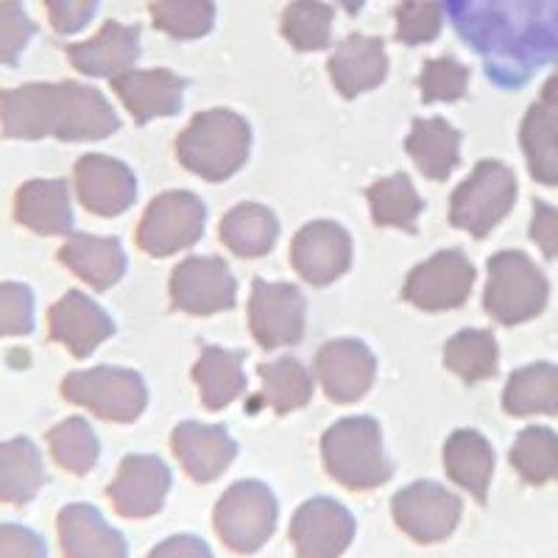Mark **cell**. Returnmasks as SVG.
I'll list each match as a JSON object with an SVG mask.
<instances>
[{"label":"cell","instance_id":"8","mask_svg":"<svg viewBox=\"0 0 558 558\" xmlns=\"http://www.w3.org/2000/svg\"><path fill=\"white\" fill-rule=\"evenodd\" d=\"M207 227V207L196 193L171 191L148 204L140 221L137 243L151 257H168L202 241Z\"/></svg>","mask_w":558,"mask_h":558},{"label":"cell","instance_id":"25","mask_svg":"<svg viewBox=\"0 0 558 558\" xmlns=\"http://www.w3.org/2000/svg\"><path fill=\"white\" fill-rule=\"evenodd\" d=\"M330 73L336 89L343 98H357L361 93L380 87L386 82L388 59L380 39L352 34L347 43H341L330 59Z\"/></svg>","mask_w":558,"mask_h":558},{"label":"cell","instance_id":"30","mask_svg":"<svg viewBox=\"0 0 558 558\" xmlns=\"http://www.w3.org/2000/svg\"><path fill=\"white\" fill-rule=\"evenodd\" d=\"M279 238V221L263 204H238L221 221V241L238 257H263Z\"/></svg>","mask_w":558,"mask_h":558},{"label":"cell","instance_id":"26","mask_svg":"<svg viewBox=\"0 0 558 558\" xmlns=\"http://www.w3.org/2000/svg\"><path fill=\"white\" fill-rule=\"evenodd\" d=\"M45 461L32 438L17 436L0 441V502L26 506L45 486Z\"/></svg>","mask_w":558,"mask_h":558},{"label":"cell","instance_id":"39","mask_svg":"<svg viewBox=\"0 0 558 558\" xmlns=\"http://www.w3.org/2000/svg\"><path fill=\"white\" fill-rule=\"evenodd\" d=\"M332 12L316 0H299L286 14V37L299 51H318L330 43Z\"/></svg>","mask_w":558,"mask_h":558},{"label":"cell","instance_id":"27","mask_svg":"<svg viewBox=\"0 0 558 558\" xmlns=\"http://www.w3.org/2000/svg\"><path fill=\"white\" fill-rule=\"evenodd\" d=\"M405 148L427 179L445 182L461 162V132L445 118H418L408 134Z\"/></svg>","mask_w":558,"mask_h":558},{"label":"cell","instance_id":"18","mask_svg":"<svg viewBox=\"0 0 558 558\" xmlns=\"http://www.w3.org/2000/svg\"><path fill=\"white\" fill-rule=\"evenodd\" d=\"M48 332L73 357H89L96 347L114 336V322L96 299L70 291L48 311Z\"/></svg>","mask_w":558,"mask_h":558},{"label":"cell","instance_id":"23","mask_svg":"<svg viewBox=\"0 0 558 558\" xmlns=\"http://www.w3.org/2000/svg\"><path fill=\"white\" fill-rule=\"evenodd\" d=\"M59 260L96 291H109L126 274V252L118 238H98L78 232L59 248Z\"/></svg>","mask_w":558,"mask_h":558},{"label":"cell","instance_id":"48","mask_svg":"<svg viewBox=\"0 0 558 558\" xmlns=\"http://www.w3.org/2000/svg\"><path fill=\"white\" fill-rule=\"evenodd\" d=\"M539 104H542V107L550 109L553 114H558V73H556V76L547 78L545 89H542V101Z\"/></svg>","mask_w":558,"mask_h":558},{"label":"cell","instance_id":"1","mask_svg":"<svg viewBox=\"0 0 558 558\" xmlns=\"http://www.w3.org/2000/svg\"><path fill=\"white\" fill-rule=\"evenodd\" d=\"M121 118L96 87L78 82L23 84L0 93V134L7 140H107Z\"/></svg>","mask_w":558,"mask_h":558},{"label":"cell","instance_id":"2","mask_svg":"<svg viewBox=\"0 0 558 558\" xmlns=\"http://www.w3.org/2000/svg\"><path fill=\"white\" fill-rule=\"evenodd\" d=\"M252 129L238 112L209 109L196 114L177 140V157L187 171L207 182H223L246 166Z\"/></svg>","mask_w":558,"mask_h":558},{"label":"cell","instance_id":"17","mask_svg":"<svg viewBox=\"0 0 558 558\" xmlns=\"http://www.w3.org/2000/svg\"><path fill=\"white\" fill-rule=\"evenodd\" d=\"M76 193L93 216L114 218L137 198V179L121 159L84 154L76 162Z\"/></svg>","mask_w":558,"mask_h":558},{"label":"cell","instance_id":"5","mask_svg":"<svg viewBox=\"0 0 558 558\" xmlns=\"http://www.w3.org/2000/svg\"><path fill=\"white\" fill-rule=\"evenodd\" d=\"M62 397L73 405L87 408L98 418L129 425L146 411L148 388L132 368L96 366L70 372L62 380Z\"/></svg>","mask_w":558,"mask_h":558},{"label":"cell","instance_id":"31","mask_svg":"<svg viewBox=\"0 0 558 558\" xmlns=\"http://www.w3.org/2000/svg\"><path fill=\"white\" fill-rule=\"evenodd\" d=\"M502 408L511 416H533V413H558V366L533 363L508 377Z\"/></svg>","mask_w":558,"mask_h":558},{"label":"cell","instance_id":"21","mask_svg":"<svg viewBox=\"0 0 558 558\" xmlns=\"http://www.w3.org/2000/svg\"><path fill=\"white\" fill-rule=\"evenodd\" d=\"M14 218L20 227L32 229L37 235H70L76 221L70 184L64 179H32L20 184L14 196Z\"/></svg>","mask_w":558,"mask_h":558},{"label":"cell","instance_id":"38","mask_svg":"<svg viewBox=\"0 0 558 558\" xmlns=\"http://www.w3.org/2000/svg\"><path fill=\"white\" fill-rule=\"evenodd\" d=\"M154 23L177 39H196L213 26L209 0H157Z\"/></svg>","mask_w":558,"mask_h":558},{"label":"cell","instance_id":"3","mask_svg":"<svg viewBox=\"0 0 558 558\" xmlns=\"http://www.w3.org/2000/svg\"><path fill=\"white\" fill-rule=\"evenodd\" d=\"M322 458L327 472L352 492H368L391 477L380 422L372 416L336 422L322 438Z\"/></svg>","mask_w":558,"mask_h":558},{"label":"cell","instance_id":"29","mask_svg":"<svg viewBox=\"0 0 558 558\" xmlns=\"http://www.w3.org/2000/svg\"><path fill=\"white\" fill-rule=\"evenodd\" d=\"M243 361H246V355L238 352V349H204L196 368H193V377H196V386L202 391V402L207 411H221L246 391Z\"/></svg>","mask_w":558,"mask_h":558},{"label":"cell","instance_id":"20","mask_svg":"<svg viewBox=\"0 0 558 558\" xmlns=\"http://www.w3.org/2000/svg\"><path fill=\"white\" fill-rule=\"evenodd\" d=\"M64 558H129V545L96 506L70 502L57 517Z\"/></svg>","mask_w":558,"mask_h":558},{"label":"cell","instance_id":"19","mask_svg":"<svg viewBox=\"0 0 558 558\" xmlns=\"http://www.w3.org/2000/svg\"><path fill=\"white\" fill-rule=\"evenodd\" d=\"M173 456L196 483H213L232 466L238 456L235 438L221 425L182 422L173 430Z\"/></svg>","mask_w":558,"mask_h":558},{"label":"cell","instance_id":"34","mask_svg":"<svg viewBox=\"0 0 558 558\" xmlns=\"http://www.w3.org/2000/svg\"><path fill=\"white\" fill-rule=\"evenodd\" d=\"M260 380V400L277 413L296 411V408L307 405L313 397L311 372L299 361H293V357H279L274 363H263Z\"/></svg>","mask_w":558,"mask_h":558},{"label":"cell","instance_id":"32","mask_svg":"<svg viewBox=\"0 0 558 558\" xmlns=\"http://www.w3.org/2000/svg\"><path fill=\"white\" fill-rule=\"evenodd\" d=\"M520 140L531 177L542 184H558V114L533 104L522 121Z\"/></svg>","mask_w":558,"mask_h":558},{"label":"cell","instance_id":"6","mask_svg":"<svg viewBox=\"0 0 558 558\" xmlns=\"http://www.w3.org/2000/svg\"><path fill=\"white\" fill-rule=\"evenodd\" d=\"M517 198L514 171L497 159H483L481 166L463 179L450 198V223L470 232L472 238H486L502 218L511 213Z\"/></svg>","mask_w":558,"mask_h":558},{"label":"cell","instance_id":"36","mask_svg":"<svg viewBox=\"0 0 558 558\" xmlns=\"http://www.w3.org/2000/svg\"><path fill=\"white\" fill-rule=\"evenodd\" d=\"M48 450H51L53 461L73 475H87L101 456L96 430L82 416H70L59 422L57 427H51L48 430Z\"/></svg>","mask_w":558,"mask_h":558},{"label":"cell","instance_id":"10","mask_svg":"<svg viewBox=\"0 0 558 558\" xmlns=\"http://www.w3.org/2000/svg\"><path fill=\"white\" fill-rule=\"evenodd\" d=\"M475 277L477 271L466 254L445 248L408 274L402 296L418 311H452L470 299Z\"/></svg>","mask_w":558,"mask_h":558},{"label":"cell","instance_id":"16","mask_svg":"<svg viewBox=\"0 0 558 558\" xmlns=\"http://www.w3.org/2000/svg\"><path fill=\"white\" fill-rule=\"evenodd\" d=\"M291 263L311 286H330L352 263V238L336 221H313L291 243Z\"/></svg>","mask_w":558,"mask_h":558},{"label":"cell","instance_id":"13","mask_svg":"<svg viewBox=\"0 0 558 558\" xmlns=\"http://www.w3.org/2000/svg\"><path fill=\"white\" fill-rule=\"evenodd\" d=\"M355 539V517L332 497H313L291 520V545L299 558H341Z\"/></svg>","mask_w":558,"mask_h":558},{"label":"cell","instance_id":"43","mask_svg":"<svg viewBox=\"0 0 558 558\" xmlns=\"http://www.w3.org/2000/svg\"><path fill=\"white\" fill-rule=\"evenodd\" d=\"M397 23L400 32L397 37L408 45L430 43L436 39L438 28H441V14L433 0H405L397 12Z\"/></svg>","mask_w":558,"mask_h":558},{"label":"cell","instance_id":"33","mask_svg":"<svg viewBox=\"0 0 558 558\" xmlns=\"http://www.w3.org/2000/svg\"><path fill=\"white\" fill-rule=\"evenodd\" d=\"M368 204H372V216L377 227L405 229L416 232V221L422 216L425 202L418 198L416 187L405 173H393V177L380 179L368 187Z\"/></svg>","mask_w":558,"mask_h":558},{"label":"cell","instance_id":"12","mask_svg":"<svg viewBox=\"0 0 558 558\" xmlns=\"http://www.w3.org/2000/svg\"><path fill=\"white\" fill-rule=\"evenodd\" d=\"M238 299V279L221 257H187L171 277L173 307L193 316L229 311Z\"/></svg>","mask_w":558,"mask_h":558},{"label":"cell","instance_id":"4","mask_svg":"<svg viewBox=\"0 0 558 558\" xmlns=\"http://www.w3.org/2000/svg\"><path fill=\"white\" fill-rule=\"evenodd\" d=\"M550 288L542 268L522 252H497L488 260V282L483 293L486 313L497 324L514 327L539 316Z\"/></svg>","mask_w":558,"mask_h":558},{"label":"cell","instance_id":"42","mask_svg":"<svg viewBox=\"0 0 558 558\" xmlns=\"http://www.w3.org/2000/svg\"><path fill=\"white\" fill-rule=\"evenodd\" d=\"M34 291L23 282H0V338L32 336L34 332Z\"/></svg>","mask_w":558,"mask_h":558},{"label":"cell","instance_id":"35","mask_svg":"<svg viewBox=\"0 0 558 558\" xmlns=\"http://www.w3.org/2000/svg\"><path fill=\"white\" fill-rule=\"evenodd\" d=\"M445 363L463 383H481L497 372L500 349L488 330H461L447 341Z\"/></svg>","mask_w":558,"mask_h":558},{"label":"cell","instance_id":"22","mask_svg":"<svg viewBox=\"0 0 558 558\" xmlns=\"http://www.w3.org/2000/svg\"><path fill=\"white\" fill-rule=\"evenodd\" d=\"M112 87L140 126L154 118H171L182 109L184 82L171 70H129L112 78Z\"/></svg>","mask_w":558,"mask_h":558},{"label":"cell","instance_id":"24","mask_svg":"<svg viewBox=\"0 0 558 558\" xmlns=\"http://www.w3.org/2000/svg\"><path fill=\"white\" fill-rule=\"evenodd\" d=\"M140 53V32L129 26H118V23H107L98 32V37L87 39V43L70 45L68 59L70 64L84 73V76H121L129 73Z\"/></svg>","mask_w":558,"mask_h":558},{"label":"cell","instance_id":"47","mask_svg":"<svg viewBox=\"0 0 558 558\" xmlns=\"http://www.w3.org/2000/svg\"><path fill=\"white\" fill-rule=\"evenodd\" d=\"M148 558H216L209 545L198 536H171V539L159 542Z\"/></svg>","mask_w":558,"mask_h":558},{"label":"cell","instance_id":"11","mask_svg":"<svg viewBox=\"0 0 558 558\" xmlns=\"http://www.w3.org/2000/svg\"><path fill=\"white\" fill-rule=\"evenodd\" d=\"M248 330L266 349L293 347L305 336V296L288 282L254 279L248 299Z\"/></svg>","mask_w":558,"mask_h":558},{"label":"cell","instance_id":"14","mask_svg":"<svg viewBox=\"0 0 558 558\" xmlns=\"http://www.w3.org/2000/svg\"><path fill=\"white\" fill-rule=\"evenodd\" d=\"M171 492V470L157 456H126L107 495L114 511L126 520H146L166 506Z\"/></svg>","mask_w":558,"mask_h":558},{"label":"cell","instance_id":"44","mask_svg":"<svg viewBox=\"0 0 558 558\" xmlns=\"http://www.w3.org/2000/svg\"><path fill=\"white\" fill-rule=\"evenodd\" d=\"M0 558H48V545L32 527L7 522L0 525Z\"/></svg>","mask_w":558,"mask_h":558},{"label":"cell","instance_id":"7","mask_svg":"<svg viewBox=\"0 0 558 558\" xmlns=\"http://www.w3.org/2000/svg\"><path fill=\"white\" fill-rule=\"evenodd\" d=\"M279 502L260 481L229 486L216 506V531L235 553H257L277 531Z\"/></svg>","mask_w":558,"mask_h":558},{"label":"cell","instance_id":"37","mask_svg":"<svg viewBox=\"0 0 558 558\" xmlns=\"http://www.w3.org/2000/svg\"><path fill=\"white\" fill-rule=\"evenodd\" d=\"M511 466L531 486L558 477V433L547 427H527L511 447Z\"/></svg>","mask_w":558,"mask_h":558},{"label":"cell","instance_id":"40","mask_svg":"<svg viewBox=\"0 0 558 558\" xmlns=\"http://www.w3.org/2000/svg\"><path fill=\"white\" fill-rule=\"evenodd\" d=\"M418 87H422V98H425V104L458 101V98L466 96V87H470V70L450 57L433 59V62H427L425 68H422Z\"/></svg>","mask_w":558,"mask_h":558},{"label":"cell","instance_id":"28","mask_svg":"<svg viewBox=\"0 0 558 558\" xmlns=\"http://www.w3.org/2000/svg\"><path fill=\"white\" fill-rule=\"evenodd\" d=\"M445 466L452 483L466 488L477 502L488 500L495 475V452L477 430H456L445 445Z\"/></svg>","mask_w":558,"mask_h":558},{"label":"cell","instance_id":"9","mask_svg":"<svg viewBox=\"0 0 558 558\" xmlns=\"http://www.w3.org/2000/svg\"><path fill=\"white\" fill-rule=\"evenodd\" d=\"M393 520L418 545L450 539L463 514L461 497L433 481H416L400 488L391 502Z\"/></svg>","mask_w":558,"mask_h":558},{"label":"cell","instance_id":"45","mask_svg":"<svg viewBox=\"0 0 558 558\" xmlns=\"http://www.w3.org/2000/svg\"><path fill=\"white\" fill-rule=\"evenodd\" d=\"M48 17L57 34H76L87 26L98 9V0H45Z\"/></svg>","mask_w":558,"mask_h":558},{"label":"cell","instance_id":"41","mask_svg":"<svg viewBox=\"0 0 558 558\" xmlns=\"http://www.w3.org/2000/svg\"><path fill=\"white\" fill-rule=\"evenodd\" d=\"M34 37L37 23L28 17L26 7L20 0H0V64L14 68Z\"/></svg>","mask_w":558,"mask_h":558},{"label":"cell","instance_id":"49","mask_svg":"<svg viewBox=\"0 0 558 558\" xmlns=\"http://www.w3.org/2000/svg\"><path fill=\"white\" fill-rule=\"evenodd\" d=\"M341 3L349 9V12H357V9L363 7V0H341Z\"/></svg>","mask_w":558,"mask_h":558},{"label":"cell","instance_id":"46","mask_svg":"<svg viewBox=\"0 0 558 558\" xmlns=\"http://www.w3.org/2000/svg\"><path fill=\"white\" fill-rule=\"evenodd\" d=\"M533 243L542 248L545 257L556 260L558 257V209L545 202L533 204V221H531Z\"/></svg>","mask_w":558,"mask_h":558},{"label":"cell","instance_id":"15","mask_svg":"<svg viewBox=\"0 0 558 558\" xmlns=\"http://www.w3.org/2000/svg\"><path fill=\"white\" fill-rule=\"evenodd\" d=\"M313 368H316L324 393L332 402L349 405V402L361 400L363 393L372 388L377 375V361L363 341L338 338V341L324 343V349H318Z\"/></svg>","mask_w":558,"mask_h":558}]
</instances>
